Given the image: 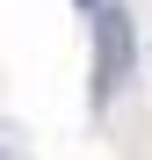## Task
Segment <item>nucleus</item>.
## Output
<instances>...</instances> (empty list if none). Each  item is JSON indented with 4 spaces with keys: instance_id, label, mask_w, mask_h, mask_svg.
<instances>
[{
    "instance_id": "nucleus-3",
    "label": "nucleus",
    "mask_w": 152,
    "mask_h": 160,
    "mask_svg": "<svg viewBox=\"0 0 152 160\" xmlns=\"http://www.w3.org/2000/svg\"><path fill=\"white\" fill-rule=\"evenodd\" d=\"M72 8H87V15H94V0H72Z\"/></svg>"
},
{
    "instance_id": "nucleus-2",
    "label": "nucleus",
    "mask_w": 152,
    "mask_h": 160,
    "mask_svg": "<svg viewBox=\"0 0 152 160\" xmlns=\"http://www.w3.org/2000/svg\"><path fill=\"white\" fill-rule=\"evenodd\" d=\"M0 160H29V146H22V131H7V124H0Z\"/></svg>"
},
{
    "instance_id": "nucleus-1",
    "label": "nucleus",
    "mask_w": 152,
    "mask_h": 160,
    "mask_svg": "<svg viewBox=\"0 0 152 160\" xmlns=\"http://www.w3.org/2000/svg\"><path fill=\"white\" fill-rule=\"evenodd\" d=\"M131 51H138L131 15H123L116 0H94V109L123 88V73H131Z\"/></svg>"
}]
</instances>
